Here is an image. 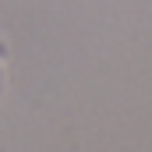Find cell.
Returning a JSON list of instances; mask_svg holds the SVG:
<instances>
[{"label": "cell", "mask_w": 152, "mask_h": 152, "mask_svg": "<svg viewBox=\"0 0 152 152\" xmlns=\"http://www.w3.org/2000/svg\"><path fill=\"white\" fill-rule=\"evenodd\" d=\"M4 78L7 75H4V53H0V96H4Z\"/></svg>", "instance_id": "6da1fadb"}]
</instances>
